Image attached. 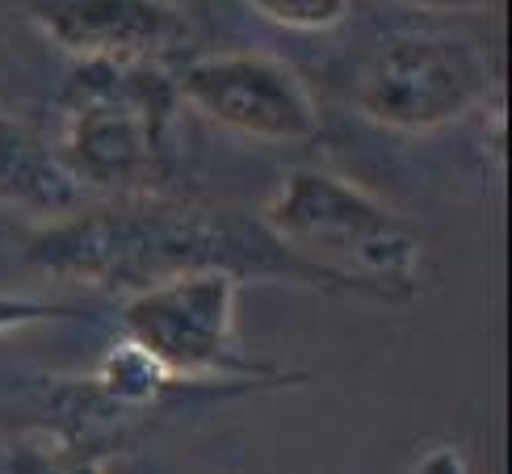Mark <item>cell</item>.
<instances>
[{
	"label": "cell",
	"mask_w": 512,
	"mask_h": 474,
	"mask_svg": "<svg viewBox=\"0 0 512 474\" xmlns=\"http://www.w3.org/2000/svg\"><path fill=\"white\" fill-rule=\"evenodd\" d=\"M412 9H437V13H462V9H492L496 0H403Z\"/></svg>",
	"instance_id": "8fae6325"
},
{
	"label": "cell",
	"mask_w": 512,
	"mask_h": 474,
	"mask_svg": "<svg viewBox=\"0 0 512 474\" xmlns=\"http://www.w3.org/2000/svg\"><path fill=\"white\" fill-rule=\"evenodd\" d=\"M177 89L152 63H80L63 93L55 156L80 189L135 198L164 164Z\"/></svg>",
	"instance_id": "3957f363"
},
{
	"label": "cell",
	"mask_w": 512,
	"mask_h": 474,
	"mask_svg": "<svg viewBox=\"0 0 512 474\" xmlns=\"http://www.w3.org/2000/svg\"><path fill=\"white\" fill-rule=\"evenodd\" d=\"M30 256L47 273L126 294L185 273H231L240 282L290 277L324 286L282 244H273L261 223L231 219L210 206L160 202L152 193L118 198L110 206H80L68 219L47 223L30 240Z\"/></svg>",
	"instance_id": "6da1fadb"
},
{
	"label": "cell",
	"mask_w": 512,
	"mask_h": 474,
	"mask_svg": "<svg viewBox=\"0 0 512 474\" xmlns=\"http://www.w3.org/2000/svg\"><path fill=\"white\" fill-rule=\"evenodd\" d=\"M0 474H9V449L0 445Z\"/></svg>",
	"instance_id": "4fadbf2b"
},
{
	"label": "cell",
	"mask_w": 512,
	"mask_h": 474,
	"mask_svg": "<svg viewBox=\"0 0 512 474\" xmlns=\"http://www.w3.org/2000/svg\"><path fill=\"white\" fill-rule=\"evenodd\" d=\"M240 277L185 273L126 298V344L139 349L168 382L236 378L248 361L236 349Z\"/></svg>",
	"instance_id": "5b68a950"
},
{
	"label": "cell",
	"mask_w": 512,
	"mask_h": 474,
	"mask_svg": "<svg viewBox=\"0 0 512 474\" xmlns=\"http://www.w3.org/2000/svg\"><path fill=\"white\" fill-rule=\"evenodd\" d=\"M63 474H101V466H97V462H72Z\"/></svg>",
	"instance_id": "7c38bea8"
},
{
	"label": "cell",
	"mask_w": 512,
	"mask_h": 474,
	"mask_svg": "<svg viewBox=\"0 0 512 474\" xmlns=\"http://www.w3.org/2000/svg\"><path fill=\"white\" fill-rule=\"evenodd\" d=\"M26 13L80 63H152L194 34L177 0H26Z\"/></svg>",
	"instance_id": "52a82bcc"
},
{
	"label": "cell",
	"mask_w": 512,
	"mask_h": 474,
	"mask_svg": "<svg viewBox=\"0 0 512 474\" xmlns=\"http://www.w3.org/2000/svg\"><path fill=\"white\" fill-rule=\"evenodd\" d=\"M492 59L471 38L408 34L378 47L353 80V105L403 135H433L483 101Z\"/></svg>",
	"instance_id": "277c9868"
},
{
	"label": "cell",
	"mask_w": 512,
	"mask_h": 474,
	"mask_svg": "<svg viewBox=\"0 0 512 474\" xmlns=\"http://www.w3.org/2000/svg\"><path fill=\"white\" fill-rule=\"evenodd\" d=\"M244 5L282 30H332L349 13V0H244Z\"/></svg>",
	"instance_id": "9c48e42d"
},
{
	"label": "cell",
	"mask_w": 512,
	"mask_h": 474,
	"mask_svg": "<svg viewBox=\"0 0 512 474\" xmlns=\"http://www.w3.org/2000/svg\"><path fill=\"white\" fill-rule=\"evenodd\" d=\"M173 89L202 118L256 143H311L319 105L286 59L261 51H215L189 59Z\"/></svg>",
	"instance_id": "8992f818"
},
{
	"label": "cell",
	"mask_w": 512,
	"mask_h": 474,
	"mask_svg": "<svg viewBox=\"0 0 512 474\" xmlns=\"http://www.w3.org/2000/svg\"><path fill=\"white\" fill-rule=\"evenodd\" d=\"M63 315L72 311L59 303H42V298H26V294H0V332H17V328H30V323H47Z\"/></svg>",
	"instance_id": "30bf717a"
},
{
	"label": "cell",
	"mask_w": 512,
	"mask_h": 474,
	"mask_svg": "<svg viewBox=\"0 0 512 474\" xmlns=\"http://www.w3.org/2000/svg\"><path fill=\"white\" fill-rule=\"evenodd\" d=\"M0 206L59 223L84 206V189L59 164L55 143L34 122L0 110Z\"/></svg>",
	"instance_id": "ba28073f"
},
{
	"label": "cell",
	"mask_w": 512,
	"mask_h": 474,
	"mask_svg": "<svg viewBox=\"0 0 512 474\" xmlns=\"http://www.w3.org/2000/svg\"><path fill=\"white\" fill-rule=\"evenodd\" d=\"M256 223L328 290L403 298L424 269L416 223L328 168L286 172Z\"/></svg>",
	"instance_id": "7a4b0ae2"
}]
</instances>
